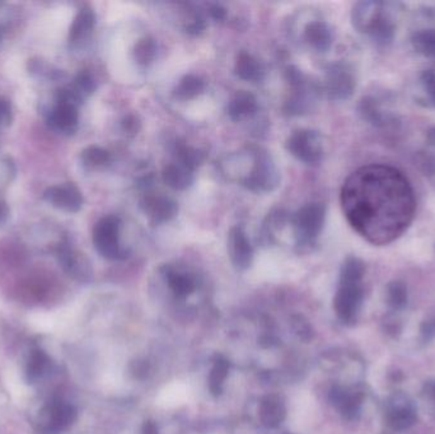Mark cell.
Instances as JSON below:
<instances>
[{
    "label": "cell",
    "mask_w": 435,
    "mask_h": 434,
    "mask_svg": "<svg viewBox=\"0 0 435 434\" xmlns=\"http://www.w3.org/2000/svg\"><path fill=\"white\" fill-rule=\"evenodd\" d=\"M328 400L344 419L355 421L360 415L363 404V394L360 391L347 389L342 386H334L330 389Z\"/></svg>",
    "instance_id": "13"
},
{
    "label": "cell",
    "mask_w": 435,
    "mask_h": 434,
    "mask_svg": "<svg viewBox=\"0 0 435 434\" xmlns=\"http://www.w3.org/2000/svg\"><path fill=\"white\" fill-rule=\"evenodd\" d=\"M424 175H434L435 173V154L431 152H424L417 154V163H415Z\"/></svg>",
    "instance_id": "36"
},
{
    "label": "cell",
    "mask_w": 435,
    "mask_h": 434,
    "mask_svg": "<svg viewBox=\"0 0 435 434\" xmlns=\"http://www.w3.org/2000/svg\"><path fill=\"white\" fill-rule=\"evenodd\" d=\"M57 257L64 270L78 281H87L92 276V268L87 257L70 246L69 242H62L57 247Z\"/></svg>",
    "instance_id": "15"
},
{
    "label": "cell",
    "mask_w": 435,
    "mask_h": 434,
    "mask_svg": "<svg viewBox=\"0 0 435 434\" xmlns=\"http://www.w3.org/2000/svg\"><path fill=\"white\" fill-rule=\"evenodd\" d=\"M347 222L373 245H387L409 228L415 214V195L398 168L369 165L352 173L341 189Z\"/></svg>",
    "instance_id": "1"
},
{
    "label": "cell",
    "mask_w": 435,
    "mask_h": 434,
    "mask_svg": "<svg viewBox=\"0 0 435 434\" xmlns=\"http://www.w3.org/2000/svg\"><path fill=\"white\" fill-rule=\"evenodd\" d=\"M364 273H366L364 262L355 256H350L347 257L341 268L340 281L361 283Z\"/></svg>",
    "instance_id": "32"
},
{
    "label": "cell",
    "mask_w": 435,
    "mask_h": 434,
    "mask_svg": "<svg viewBox=\"0 0 435 434\" xmlns=\"http://www.w3.org/2000/svg\"><path fill=\"white\" fill-rule=\"evenodd\" d=\"M95 25V11L89 6H84L78 11L69 30V44L78 45L89 37Z\"/></svg>",
    "instance_id": "18"
},
{
    "label": "cell",
    "mask_w": 435,
    "mask_h": 434,
    "mask_svg": "<svg viewBox=\"0 0 435 434\" xmlns=\"http://www.w3.org/2000/svg\"><path fill=\"white\" fill-rule=\"evenodd\" d=\"M286 149L296 160L309 166L318 165L323 158V146L320 134L315 130L301 129L290 135Z\"/></svg>",
    "instance_id": "7"
},
{
    "label": "cell",
    "mask_w": 435,
    "mask_h": 434,
    "mask_svg": "<svg viewBox=\"0 0 435 434\" xmlns=\"http://www.w3.org/2000/svg\"><path fill=\"white\" fill-rule=\"evenodd\" d=\"M8 217H9V208L6 201H0V225L6 223Z\"/></svg>",
    "instance_id": "43"
},
{
    "label": "cell",
    "mask_w": 435,
    "mask_h": 434,
    "mask_svg": "<svg viewBox=\"0 0 435 434\" xmlns=\"http://www.w3.org/2000/svg\"><path fill=\"white\" fill-rule=\"evenodd\" d=\"M69 88L83 102L95 90V78L88 71H79Z\"/></svg>",
    "instance_id": "29"
},
{
    "label": "cell",
    "mask_w": 435,
    "mask_h": 434,
    "mask_svg": "<svg viewBox=\"0 0 435 434\" xmlns=\"http://www.w3.org/2000/svg\"><path fill=\"white\" fill-rule=\"evenodd\" d=\"M162 274L168 287L176 297H186L195 291L196 283L192 275L176 268L175 265H164Z\"/></svg>",
    "instance_id": "17"
},
{
    "label": "cell",
    "mask_w": 435,
    "mask_h": 434,
    "mask_svg": "<svg viewBox=\"0 0 435 434\" xmlns=\"http://www.w3.org/2000/svg\"><path fill=\"white\" fill-rule=\"evenodd\" d=\"M360 115L366 119V122H372L374 125H381L383 115L378 109L377 103L374 102L372 98H364L361 100L359 105Z\"/></svg>",
    "instance_id": "34"
},
{
    "label": "cell",
    "mask_w": 435,
    "mask_h": 434,
    "mask_svg": "<svg viewBox=\"0 0 435 434\" xmlns=\"http://www.w3.org/2000/svg\"><path fill=\"white\" fill-rule=\"evenodd\" d=\"M248 156L250 166L248 171L240 180V185L253 192L275 190L278 187L280 176L272 156L261 148H250Z\"/></svg>",
    "instance_id": "2"
},
{
    "label": "cell",
    "mask_w": 435,
    "mask_h": 434,
    "mask_svg": "<svg viewBox=\"0 0 435 434\" xmlns=\"http://www.w3.org/2000/svg\"><path fill=\"white\" fill-rule=\"evenodd\" d=\"M411 42L419 54L427 58L435 59V30H420L412 35Z\"/></svg>",
    "instance_id": "27"
},
{
    "label": "cell",
    "mask_w": 435,
    "mask_h": 434,
    "mask_svg": "<svg viewBox=\"0 0 435 434\" xmlns=\"http://www.w3.org/2000/svg\"><path fill=\"white\" fill-rule=\"evenodd\" d=\"M81 160L83 165L88 168H98V167L108 166L111 162V154L106 149L97 146H91L86 148L81 153Z\"/></svg>",
    "instance_id": "30"
},
{
    "label": "cell",
    "mask_w": 435,
    "mask_h": 434,
    "mask_svg": "<svg viewBox=\"0 0 435 434\" xmlns=\"http://www.w3.org/2000/svg\"><path fill=\"white\" fill-rule=\"evenodd\" d=\"M427 141H429L430 146L435 147V127L428 130V133H427Z\"/></svg>",
    "instance_id": "45"
},
{
    "label": "cell",
    "mask_w": 435,
    "mask_h": 434,
    "mask_svg": "<svg viewBox=\"0 0 435 434\" xmlns=\"http://www.w3.org/2000/svg\"><path fill=\"white\" fill-rule=\"evenodd\" d=\"M425 389H427V394L431 396L435 400V381L434 382H428L425 385Z\"/></svg>",
    "instance_id": "46"
},
{
    "label": "cell",
    "mask_w": 435,
    "mask_h": 434,
    "mask_svg": "<svg viewBox=\"0 0 435 434\" xmlns=\"http://www.w3.org/2000/svg\"><path fill=\"white\" fill-rule=\"evenodd\" d=\"M141 434H158L157 426L153 421H145Z\"/></svg>",
    "instance_id": "44"
},
{
    "label": "cell",
    "mask_w": 435,
    "mask_h": 434,
    "mask_svg": "<svg viewBox=\"0 0 435 434\" xmlns=\"http://www.w3.org/2000/svg\"><path fill=\"white\" fill-rule=\"evenodd\" d=\"M175 156L176 162L182 166L189 168L191 171H195L197 167L202 165L205 158V154L200 149L190 147L185 143H176L175 144Z\"/></svg>",
    "instance_id": "25"
},
{
    "label": "cell",
    "mask_w": 435,
    "mask_h": 434,
    "mask_svg": "<svg viewBox=\"0 0 435 434\" xmlns=\"http://www.w3.org/2000/svg\"><path fill=\"white\" fill-rule=\"evenodd\" d=\"M209 14H210V17L213 20L221 22V20H226L227 9L221 7V4H213V6H210V8H209Z\"/></svg>",
    "instance_id": "40"
},
{
    "label": "cell",
    "mask_w": 435,
    "mask_h": 434,
    "mask_svg": "<svg viewBox=\"0 0 435 434\" xmlns=\"http://www.w3.org/2000/svg\"><path fill=\"white\" fill-rule=\"evenodd\" d=\"M385 421L392 429L402 432L417 423V409L407 396L395 394L385 404Z\"/></svg>",
    "instance_id": "9"
},
{
    "label": "cell",
    "mask_w": 435,
    "mask_h": 434,
    "mask_svg": "<svg viewBox=\"0 0 435 434\" xmlns=\"http://www.w3.org/2000/svg\"><path fill=\"white\" fill-rule=\"evenodd\" d=\"M12 105L6 98L0 97V129L9 127L11 122H12Z\"/></svg>",
    "instance_id": "38"
},
{
    "label": "cell",
    "mask_w": 435,
    "mask_h": 434,
    "mask_svg": "<svg viewBox=\"0 0 435 434\" xmlns=\"http://www.w3.org/2000/svg\"><path fill=\"white\" fill-rule=\"evenodd\" d=\"M433 326H434V332H435V322H434V324H433Z\"/></svg>",
    "instance_id": "48"
},
{
    "label": "cell",
    "mask_w": 435,
    "mask_h": 434,
    "mask_svg": "<svg viewBox=\"0 0 435 434\" xmlns=\"http://www.w3.org/2000/svg\"><path fill=\"white\" fill-rule=\"evenodd\" d=\"M140 206L153 224L166 223L176 217L178 211L176 201L161 194H146Z\"/></svg>",
    "instance_id": "14"
},
{
    "label": "cell",
    "mask_w": 435,
    "mask_h": 434,
    "mask_svg": "<svg viewBox=\"0 0 435 434\" xmlns=\"http://www.w3.org/2000/svg\"><path fill=\"white\" fill-rule=\"evenodd\" d=\"M46 365H47V357L45 356V353L41 351H37L36 353L32 354L31 359H30V363H28V376L32 380L37 378L44 373V370H46Z\"/></svg>",
    "instance_id": "35"
},
{
    "label": "cell",
    "mask_w": 435,
    "mask_h": 434,
    "mask_svg": "<svg viewBox=\"0 0 435 434\" xmlns=\"http://www.w3.org/2000/svg\"><path fill=\"white\" fill-rule=\"evenodd\" d=\"M74 103L57 101L47 115V125L59 134L71 135L78 130L79 112Z\"/></svg>",
    "instance_id": "12"
},
{
    "label": "cell",
    "mask_w": 435,
    "mask_h": 434,
    "mask_svg": "<svg viewBox=\"0 0 435 434\" xmlns=\"http://www.w3.org/2000/svg\"><path fill=\"white\" fill-rule=\"evenodd\" d=\"M293 329H294V332H296L301 338L306 339V340L312 338V335H313V332H312V329H311V325H309L306 319H303L302 317H299V316H296V317L293 319Z\"/></svg>",
    "instance_id": "39"
},
{
    "label": "cell",
    "mask_w": 435,
    "mask_h": 434,
    "mask_svg": "<svg viewBox=\"0 0 435 434\" xmlns=\"http://www.w3.org/2000/svg\"><path fill=\"white\" fill-rule=\"evenodd\" d=\"M422 83H423L424 90L429 97L430 101L435 106V71L429 69V71H423Z\"/></svg>",
    "instance_id": "37"
},
{
    "label": "cell",
    "mask_w": 435,
    "mask_h": 434,
    "mask_svg": "<svg viewBox=\"0 0 435 434\" xmlns=\"http://www.w3.org/2000/svg\"><path fill=\"white\" fill-rule=\"evenodd\" d=\"M139 122H137V119L134 116H127V119L122 122V128L127 133H137L138 131Z\"/></svg>",
    "instance_id": "42"
},
{
    "label": "cell",
    "mask_w": 435,
    "mask_h": 434,
    "mask_svg": "<svg viewBox=\"0 0 435 434\" xmlns=\"http://www.w3.org/2000/svg\"><path fill=\"white\" fill-rule=\"evenodd\" d=\"M353 23L361 33H369L378 42H388L393 37V23L383 13L379 3L363 1L353 9Z\"/></svg>",
    "instance_id": "3"
},
{
    "label": "cell",
    "mask_w": 435,
    "mask_h": 434,
    "mask_svg": "<svg viewBox=\"0 0 435 434\" xmlns=\"http://www.w3.org/2000/svg\"><path fill=\"white\" fill-rule=\"evenodd\" d=\"M355 79L347 65L332 64L328 66L323 82V92L332 101H344L353 95Z\"/></svg>",
    "instance_id": "10"
},
{
    "label": "cell",
    "mask_w": 435,
    "mask_h": 434,
    "mask_svg": "<svg viewBox=\"0 0 435 434\" xmlns=\"http://www.w3.org/2000/svg\"><path fill=\"white\" fill-rule=\"evenodd\" d=\"M162 180L164 184L170 189L177 190V192H182V190L189 189L190 186L194 184L195 176H194V171H191L177 162H173L164 167L162 171Z\"/></svg>",
    "instance_id": "23"
},
{
    "label": "cell",
    "mask_w": 435,
    "mask_h": 434,
    "mask_svg": "<svg viewBox=\"0 0 435 434\" xmlns=\"http://www.w3.org/2000/svg\"><path fill=\"white\" fill-rule=\"evenodd\" d=\"M204 90L205 83L202 78L194 74H187L177 83L176 88L173 90V96L176 97L177 100L186 101L202 95Z\"/></svg>",
    "instance_id": "24"
},
{
    "label": "cell",
    "mask_w": 435,
    "mask_h": 434,
    "mask_svg": "<svg viewBox=\"0 0 435 434\" xmlns=\"http://www.w3.org/2000/svg\"><path fill=\"white\" fill-rule=\"evenodd\" d=\"M363 300V288L358 281L339 283V289L334 300V308L337 317L344 324H353L356 319L360 305Z\"/></svg>",
    "instance_id": "8"
},
{
    "label": "cell",
    "mask_w": 435,
    "mask_h": 434,
    "mask_svg": "<svg viewBox=\"0 0 435 434\" xmlns=\"http://www.w3.org/2000/svg\"><path fill=\"white\" fill-rule=\"evenodd\" d=\"M44 200L51 206L68 213L81 211L84 203L82 192L71 182L47 187L44 192Z\"/></svg>",
    "instance_id": "11"
},
{
    "label": "cell",
    "mask_w": 435,
    "mask_h": 434,
    "mask_svg": "<svg viewBox=\"0 0 435 434\" xmlns=\"http://www.w3.org/2000/svg\"><path fill=\"white\" fill-rule=\"evenodd\" d=\"M387 298L390 306L401 310L407 303V288L402 281H392L387 287Z\"/></svg>",
    "instance_id": "33"
},
{
    "label": "cell",
    "mask_w": 435,
    "mask_h": 434,
    "mask_svg": "<svg viewBox=\"0 0 435 434\" xmlns=\"http://www.w3.org/2000/svg\"><path fill=\"white\" fill-rule=\"evenodd\" d=\"M326 219V206L321 203H311L299 209L294 218L296 242L303 247H311L317 242Z\"/></svg>",
    "instance_id": "5"
},
{
    "label": "cell",
    "mask_w": 435,
    "mask_h": 434,
    "mask_svg": "<svg viewBox=\"0 0 435 434\" xmlns=\"http://www.w3.org/2000/svg\"><path fill=\"white\" fill-rule=\"evenodd\" d=\"M304 39L315 52H326L334 42V33L323 20H313L304 30Z\"/></svg>",
    "instance_id": "21"
},
{
    "label": "cell",
    "mask_w": 435,
    "mask_h": 434,
    "mask_svg": "<svg viewBox=\"0 0 435 434\" xmlns=\"http://www.w3.org/2000/svg\"><path fill=\"white\" fill-rule=\"evenodd\" d=\"M401 324L398 322V319H390V317H387L385 319V330L388 335H391V336H398V334L401 332Z\"/></svg>",
    "instance_id": "41"
},
{
    "label": "cell",
    "mask_w": 435,
    "mask_h": 434,
    "mask_svg": "<svg viewBox=\"0 0 435 434\" xmlns=\"http://www.w3.org/2000/svg\"><path fill=\"white\" fill-rule=\"evenodd\" d=\"M260 421L267 428H277L284 421L286 408L283 397L279 395L266 396L260 404Z\"/></svg>",
    "instance_id": "20"
},
{
    "label": "cell",
    "mask_w": 435,
    "mask_h": 434,
    "mask_svg": "<svg viewBox=\"0 0 435 434\" xmlns=\"http://www.w3.org/2000/svg\"><path fill=\"white\" fill-rule=\"evenodd\" d=\"M286 81L291 87L288 101L285 102L284 111L289 115H303L307 114L317 97V88L309 83L302 71L296 66H289L286 69Z\"/></svg>",
    "instance_id": "6"
},
{
    "label": "cell",
    "mask_w": 435,
    "mask_h": 434,
    "mask_svg": "<svg viewBox=\"0 0 435 434\" xmlns=\"http://www.w3.org/2000/svg\"><path fill=\"white\" fill-rule=\"evenodd\" d=\"M156 54H157V45L154 40L151 37L139 40L134 49V58L143 68L151 64V61L156 58Z\"/></svg>",
    "instance_id": "31"
},
{
    "label": "cell",
    "mask_w": 435,
    "mask_h": 434,
    "mask_svg": "<svg viewBox=\"0 0 435 434\" xmlns=\"http://www.w3.org/2000/svg\"><path fill=\"white\" fill-rule=\"evenodd\" d=\"M76 409L71 405H65V404L57 405L51 413V430L59 432L69 427L70 424L76 421Z\"/></svg>",
    "instance_id": "28"
},
{
    "label": "cell",
    "mask_w": 435,
    "mask_h": 434,
    "mask_svg": "<svg viewBox=\"0 0 435 434\" xmlns=\"http://www.w3.org/2000/svg\"><path fill=\"white\" fill-rule=\"evenodd\" d=\"M228 254L234 266L238 270H246L251 266L253 250L246 233L240 227H233L228 235Z\"/></svg>",
    "instance_id": "16"
},
{
    "label": "cell",
    "mask_w": 435,
    "mask_h": 434,
    "mask_svg": "<svg viewBox=\"0 0 435 434\" xmlns=\"http://www.w3.org/2000/svg\"><path fill=\"white\" fill-rule=\"evenodd\" d=\"M234 71L240 79L251 83H260L265 79L266 71L264 65L250 52H240L237 55Z\"/></svg>",
    "instance_id": "22"
},
{
    "label": "cell",
    "mask_w": 435,
    "mask_h": 434,
    "mask_svg": "<svg viewBox=\"0 0 435 434\" xmlns=\"http://www.w3.org/2000/svg\"><path fill=\"white\" fill-rule=\"evenodd\" d=\"M120 218L106 216L93 228V245L100 255L108 260H125L129 251L120 243Z\"/></svg>",
    "instance_id": "4"
},
{
    "label": "cell",
    "mask_w": 435,
    "mask_h": 434,
    "mask_svg": "<svg viewBox=\"0 0 435 434\" xmlns=\"http://www.w3.org/2000/svg\"><path fill=\"white\" fill-rule=\"evenodd\" d=\"M1 33H3V28L0 26V40H1Z\"/></svg>",
    "instance_id": "47"
},
{
    "label": "cell",
    "mask_w": 435,
    "mask_h": 434,
    "mask_svg": "<svg viewBox=\"0 0 435 434\" xmlns=\"http://www.w3.org/2000/svg\"><path fill=\"white\" fill-rule=\"evenodd\" d=\"M257 111L259 103L256 97L246 90L237 92L228 103V115L236 122L253 117Z\"/></svg>",
    "instance_id": "19"
},
{
    "label": "cell",
    "mask_w": 435,
    "mask_h": 434,
    "mask_svg": "<svg viewBox=\"0 0 435 434\" xmlns=\"http://www.w3.org/2000/svg\"><path fill=\"white\" fill-rule=\"evenodd\" d=\"M228 372H229V363L227 359L223 357L216 358L209 375V389L213 395H221Z\"/></svg>",
    "instance_id": "26"
}]
</instances>
